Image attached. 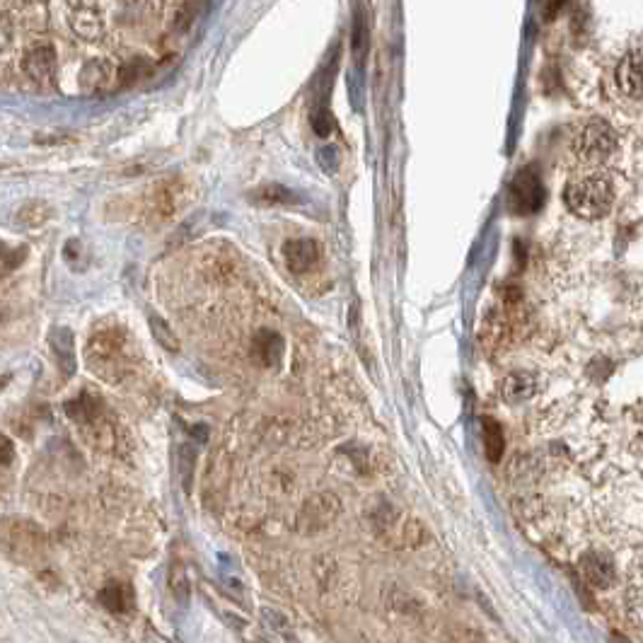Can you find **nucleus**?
Returning a JSON list of instances; mask_svg holds the SVG:
<instances>
[{
	"label": "nucleus",
	"mask_w": 643,
	"mask_h": 643,
	"mask_svg": "<svg viewBox=\"0 0 643 643\" xmlns=\"http://www.w3.org/2000/svg\"><path fill=\"white\" fill-rule=\"evenodd\" d=\"M138 344L131 337L129 329L119 322H104L92 329L88 346H85V358L88 366L97 378L107 382H121L129 378L136 368Z\"/></svg>",
	"instance_id": "f257e3e1"
},
{
	"label": "nucleus",
	"mask_w": 643,
	"mask_h": 643,
	"mask_svg": "<svg viewBox=\"0 0 643 643\" xmlns=\"http://www.w3.org/2000/svg\"><path fill=\"white\" fill-rule=\"evenodd\" d=\"M66 414L92 448L109 455L119 453V448L124 445V431L100 397L83 392L66 404Z\"/></svg>",
	"instance_id": "f03ea898"
},
{
	"label": "nucleus",
	"mask_w": 643,
	"mask_h": 643,
	"mask_svg": "<svg viewBox=\"0 0 643 643\" xmlns=\"http://www.w3.org/2000/svg\"><path fill=\"white\" fill-rule=\"evenodd\" d=\"M564 201L583 220H598L614 204V182L605 170H583L566 184Z\"/></svg>",
	"instance_id": "7ed1b4c3"
},
{
	"label": "nucleus",
	"mask_w": 643,
	"mask_h": 643,
	"mask_svg": "<svg viewBox=\"0 0 643 643\" xmlns=\"http://www.w3.org/2000/svg\"><path fill=\"white\" fill-rule=\"evenodd\" d=\"M619 146L617 131L612 129L607 121L593 119L588 124H583L573 136L571 150L585 170H602L614 158Z\"/></svg>",
	"instance_id": "20e7f679"
},
{
	"label": "nucleus",
	"mask_w": 643,
	"mask_h": 643,
	"mask_svg": "<svg viewBox=\"0 0 643 643\" xmlns=\"http://www.w3.org/2000/svg\"><path fill=\"white\" fill-rule=\"evenodd\" d=\"M194 199V189L184 177H167L155 184L148 199V216L155 223H167L184 211Z\"/></svg>",
	"instance_id": "39448f33"
},
{
	"label": "nucleus",
	"mask_w": 643,
	"mask_h": 643,
	"mask_svg": "<svg viewBox=\"0 0 643 643\" xmlns=\"http://www.w3.org/2000/svg\"><path fill=\"white\" fill-rule=\"evenodd\" d=\"M339 513V496H334L332 491H322V494L307 498L303 506H300L295 525H298V530L303 532V535H315V532L327 530V527L339 518Z\"/></svg>",
	"instance_id": "423d86ee"
},
{
	"label": "nucleus",
	"mask_w": 643,
	"mask_h": 643,
	"mask_svg": "<svg viewBox=\"0 0 643 643\" xmlns=\"http://www.w3.org/2000/svg\"><path fill=\"white\" fill-rule=\"evenodd\" d=\"M20 68L32 83L49 85L56 75V49L49 39H37L22 51Z\"/></svg>",
	"instance_id": "0eeeda50"
},
{
	"label": "nucleus",
	"mask_w": 643,
	"mask_h": 643,
	"mask_svg": "<svg viewBox=\"0 0 643 643\" xmlns=\"http://www.w3.org/2000/svg\"><path fill=\"white\" fill-rule=\"evenodd\" d=\"M66 10L68 25H71V30L78 34V37L95 42V39H100L102 34L107 32L100 3H68Z\"/></svg>",
	"instance_id": "6e6552de"
},
{
	"label": "nucleus",
	"mask_w": 643,
	"mask_h": 643,
	"mask_svg": "<svg viewBox=\"0 0 643 643\" xmlns=\"http://www.w3.org/2000/svg\"><path fill=\"white\" fill-rule=\"evenodd\" d=\"M508 196L515 213H535L542 206V182L532 170H523L513 179Z\"/></svg>",
	"instance_id": "1a4fd4ad"
},
{
	"label": "nucleus",
	"mask_w": 643,
	"mask_h": 643,
	"mask_svg": "<svg viewBox=\"0 0 643 643\" xmlns=\"http://www.w3.org/2000/svg\"><path fill=\"white\" fill-rule=\"evenodd\" d=\"M114 80H119V68L109 59H92L80 68V90L85 95H102L112 90Z\"/></svg>",
	"instance_id": "9d476101"
},
{
	"label": "nucleus",
	"mask_w": 643,
	"mask_h": 643,
	"mask_svg": "<svg viewBox=\"0 0 643 643\" xmlns=\"http://www.w3.org/2000/svg\"><path fill=\"white\" fill-rule=\"evenodd\" d=\"M283 259H286V266L293 274H305V271H312L322 262V247L320 242L310 240V237L288 240L286 247H283Z\"/></svg>",
	"instance_id": "9b49d317"
},
{
	"label": "nucleus",
	"mask_w": 643,
	"mask_h": 643,
	"mask_svg": "<svg viewBox=\"0 0 643 643\" xmlns=\"http://www.w3.org/2000/svg\"><path fill=\"white\" fill-rule=\"evenodd\" d=\"M617 88L631 100H641L643 97V51H631L619 61L617 73Z\"/></svg>",
	"instance_id": "f8f14e48"
},
{
	"label": "nucleus",
	"mask_w": 643,
	"mask_h": 643,
	"mask_svg": "<svg viewBox=\"0 0 643 643\" xmlns=\"http://www.w3.org/2000/svg\"><path fill=\"white\" fill-rule=\"evenodd\" d=\"M537 378L530 370H513L501 380V397L508 404H523L527 399L535 397Z\"/></svg>",
	"instance_id": "ddd939ff"
},
{
	"label": "nucleus",
	"mask_w": 643,
	"mask_h": 643,
	"mask_svg": "<svg viewBox=\"0 0 643 643\" xmlns=\"http://www.w3.org/2000/svg\"><path fill=\"white\" fill-rule=\"evenodd\" d=\"M51 353L56 358V366H59L63 378H71L75 373V337L71 329L56 327L49 337Z\"/></svg>",
	"instance_id": "4468645a"
},
{
	"label": "nucleus",
	"mask_w": 643,
	"mask_h": 643,
	"mask_svg": "<svg viewBox=\"0 0 643 643\" xmlns=\"http://www.w3.org/2000/svg\"><path fill=\"white\" fill-rule=\"evenodd\" d=\"M42 544H44V537L37 527L27 523H15L8 530V547L13 549L15 556H34L39 552Z\"/></svg>",
	"instance_id": "2eb2a0df"
},
{
	"label": "nucleus",
	"mask_w": 643,
	"mask_h": 643,
	"mask_svg": "<svg viewBox=\"0 0 643 643\" xmlns=\"http://www.w3.org/2000/svg\"><path fill=\"white\" fill-rule=\"evenodd\" d=\"M281 356H283V339L278 337L276 332L264 329V332H259L257 337L252 339V358L259 363V366L264 368L276 366V363L281 361Z\"/></svg>",
	"instance_id": "dca6fc26"
},
{
	"label": "nucleus",
	"mask_w": 643,
	"mask_h": 643,
	"mask_svg": "<svg viewBox=\"0 0 643 643\" xmlns=\"http://www.w3.org/2000/svg\"><path fill=\"white\" fill-rule=\"evenodd\" d=\"M100 602L109 612H129L133 605V590L129 583L112 581L100 590Z\"/></svg>",
	"instance_id": "f3484780"
},
{
	"label": "nucleus",
	"mask_w": 643,
	"mask_h": 643,
	"mask_svg": "<svg viewBox=\"0 0 643 643\" xmlns=\"http://www.w3.org/2000/svg\"><path fill=\"white\" fill-rule=\"evenodd\" d=\"M581 571H583L585 581H588L590 585H595V588H602V585H607L612 581V576H614L612 564H607V561L602 559V556H598V554L585 556V559L581 561Z\"/></svg>",
	"instance_id": "a211bd4d"
},
{
	"label": "nucleus",
	"mask_w": 643,
	"mask_h": 643,
	"mask_svg": "<svg viewBox=\"0 0 643 643\" xmlns=\"http://www.w3.org/2000/svg\"><path fill=\"white\" fill-rule=\"evenodd\" d=\"M482 428H484L486 457H489L491 462H501L503 448H506V438H503L501 424H498V421H494V419H484Z\"/></svg>",
	"instance_id": "6ab92c4d"
},
{
	"label": "nucleus",
	"mask_w": 643,
	"mask_h": 643,
	"mask_svg": "<svg viewBox=\"0 0 643 643\" xmlns=\"http://www.w3.org/2000/svg\"><path fill=\"white\" fill-rule=\"evenodd\" d=\"M49 218H51V208L42 204V201H30V204L22 206L15 216L17 223L25 225V228H39V225H44Z\"/></svg>",
	"instance_id": "aec40b11"
},
{
	"label": "nucleus",
	"mask_w": 643,
	"mask_h": 643,
	"mask_svg": "<svg viewBox=\"0 0 643 643\" xmlns=\"http://www.w3.org/2000/svg\"><path fill=\"white\" fill-rule=\"evenodd\" d=\"M150 71H153V63L143 59V56H136V59L126 61L124 66L119 68V83L124 85V88H129V85L138 83L141 78H146Z\"/></svg>",
	"instance_id": "412c9836"
},
{
	"label": "nucleus",
	"mask_w": 643,
	"mask_h": 643,
	"mask_svg": "<svg viewBox=\"0 0 643 643\" xmlns=\"http://www.w3.org/2000/svg\"><path fill=\"white\" fill-rule=\"evenodd\" d=\"M150 329H153L155 339H158L160 346H165L167 351H177L179 349V341L175 334H172V327H167L165 320H160V317H150Z\"/></svg>",
	"instance_id": "4be33fe9"
},
{
	"label": "nucleus",
	"mask_w": 643,
	"mask_h": 643,
	"mask_svg": "<svg viewBox=\"0 0 643 643\" xmlns=\"http://www.w3.org/2000/svg\"><path fill=\"white\" fill-rule=\"evenodd\" d=\"M259 199L266 201V204H295V201H298L291 189L276 187V184H271V187L259 191Z\"/></svg>",
	"instance_id": "5701e85b"
},
{
	"label": "nucleus",
	"mask_w": 643,
	"mask_h": 643,
	"mask_svg": "<svg viewBox=\"0 0 643 643\" xmlns=\"http://www.w3.org/2000/svg\"><path fill=\"white\" fill-rule=\"evenodd\" d=\"M27 257V247H22L20 252H13V249H5L3 252V274H10V271L17 269V264Z\"/></svg>",
	"instance_id": "b1692460"
},
{
	"label": "nucleus",
	"mask_w": 643,
	"mask_h": 643,
	"mask_svg": "<svg viewBox=\"0 0 643 643\" xmlns=\"http://www.w3.org/2000/svg\"><path fill=\"white\" fill-rule=\"evenodd\" d=\"M13 462V445L8 438H3V467H8Z\"/></svg>",
	"instance_id": "393cba45"
}]
</instances>
